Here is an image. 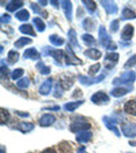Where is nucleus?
I'll list each match as a JSON object with an SVG mask.
<instances>
[{
    "label": "nucleus",
    "mask_w": 136,
    "mask_h": 153,
    "mask_svg": "<svg viewBox=\"0 0 136 153\" xmlns=\"http://www.w3.org/2000/svg\"><path fill=\"white\" fill-rule=\"evenodd\" d=\"M136 74L134 71H126L122 74L120 77L113 80L112 83L115 85H131L135 81Z\"/></svg>",
    "instance_id": "nucleus-1"
},
{
    "label": "nucleus",
    "mask_w": 136,
    "mask_h": 153,
    "mask_svg": "<svg viewBox=\"0 0 136 153\" xmlns=\"http://www.w3.org/2000/svg\"><path fill=\"white\" fill-rule=\"evenodd\" d=\"M76 120H73V123L70 124V130L72 132H76L80 131H85L91 128V124L87 122L86 120H84V118L82 117H76Z\"/></svg>",
    "instance_id": "nucleus-2"
},
{
    "label": "nucleus",
    "mask_w": 136,
    "mask_h": 153,
    "mask_svg": "<svg viewBox=\"0 0 136 153\" xmlns=\"http://www.w3.org/2000/svg\"><path fill=\"white\" fill-rule=\"evenodd\" d=\"M64 59H65V63L67 65H82L83 62L82 60L76 57L75 53H73L72 50L71 46L68 45L65 49V52H64Z\"/></svg>",
    "instance_id": "nucleus-3"
},
{
    "label": "nucleus",
    "mask_w": 136,
    "mask_h": 153,
    "mask_svg": "<svg viewBox=\"0 0 136 153\" xmlns=\"http://www.w3.org/2000/svg\"><path fill=\"white\" fill-rule=\"evenodd\" d=\"M123 134L128 138L136 137V124L132 122H127L122 124L121 126Z\"/></svg>",
    "instance_id": "nucleus-4"
},
{
    "label": "nucleus",
    "mask_w": 136,
    "mask_h": 153,
    "mask_svg": "<svg viewBox=\"0 0 136 153\" xmlns=\"http://www.w3.org/2000/svg\"><path fill=\"white\" fill-rule=\"evenodd\" d=\"M105 78V74H101L98 76L94 77H88L86 76H79V81L84 85H92L93 84L100 83Z\"/></svg>",
    "instance_id": "nucleus-5"
},
{
    "label": "nucleus",
    "mask_w": 136,
    "mask_h": 153,
    "mask_svg": "<svg viewBox=\"0 0 136 153\" xmlns=\"http://www.w3.org/2000/svg\"><path fill=\"white\" fill-rule=\"evenodd\" d=\"M99 39L101 45L107 49L109 45L112 42L111 41V36L107 33L106 29L103 26H100L99 28Z\"/></svg>",
    "instance_id": "nucleus-6"
},
{
    "label": "nucleus",
    "mask_w": 136,
    "mask_h": 153,
    "mask_svg": "<svg viewBox=\"0 0 136 153\" xmlns=\"http://www.w3.org/2000/svg\"><path fill=\"white\" fill-rule=\"evenodd\" d=\"M46 51H44V55H50L52 56L54 60L58 63V65L61 64V61L64 57V53L62 50H55L52 48L46 47Z\"/></svg>",
    "instance_id": "nucleus-7"
},
{
    "label": "nucleus",
    "mask_w": 136,
    "mask_h": 153,
    "mask_svg": "<svg viewBox=\"0 0 136 153\" xmlns=\"http://www.w3.org/2000/svg\"><path fill=\"white\" fill-rule=\"evenodd\" d=\"M91 100L95 105H101L107 104L109 102L110 98L106 93H103V92H97L95 94H93Z\"/></svg>",
    "instance_id": "nucleus-8"
},
{
    "label": "nucleus",
    "mask_w": 136,
    "mask_h": 153,
    "mask_svg": "<svg viewBox=\"0 0 136 153\" xmlns=\"http://www.w3.org/2000/svg\"><path fill=\"white\" fill-rule=\"evenodd\" d=\"M103 124H105V126L107 128V129L113 131L118 137L120 136V132H119V129L117 128L116 122L114 119L105 116V117H103Z\"/></svg>",
    "instance_id": "nucleus-9"
},
{
    "label": "nucleus",
    "mask_w": 136,
    "mask_h": 153,
    "mask_svg": "<svg viewBox=\"0 0 136 153\" xmlns=\"http://www.w3.org/2000/svg\"><path fill=\"white\" fill-rule=\"evenodd\" d=\"M100 3L103 7H104L106 11L110 14H116L118 12V7H117L116 3L114 1L112 0H103L100 1Z\"/></svg>",
    "instance_id": "nucleus-10"
},
{
    "label": "nucleus",
    "mask_w": 136,
    "mask_h": 153,
    "mask_svg": "<svg viewBox=\"0 0 136 153\" xmlns=\"http://www.w3.org/2000/svg\"><path fill=\"white\" fill-rule=\"evenodd\" d=\"M119 60V54L117 53H110L105 56V62H107L105 64V67L110 69L115 65V63Z\"/></svg>",
    "instance_id": "nucleus-11"
},
{
    "label": "nucleus",
    "mask_w": 136,
    "mask_h": 153,
    "mask_svg": "<svg viewBox=\"0 0 136 153\" xmlns=\"http://www.w3.org/2000/svg\"><path fill=\"white\" fill-rule=\"evenodd\" d=\"M61 6L67 19L71 22L72 19V6L70 1L64 0L61 2Z\"/></svg>",
    "instance_id": "nucleus-12"
},
{
    "label": "nucleus",
    "mask_w": 136,
    "mask_h": 153,
    "mask_svg": "<svg viewBox=\"0 0 136 153\" xmlns=\"http://www.w3.org/2000/svg\"><path fill=\"white\" fill-rule=\"evenodd\" d=\"M134 34V27L131 24H127L124 26L121 33V38L124 41L131 40Z\"/></svg>",
    "instance_id": "nucleus-13"
},
{
    "label": "nucleus",
    "mask_w": 136,
    "mask_h": 153,
    "mask_svg": "<svg viewBox=\"0 0 136 153\" xmlns=\"http://www.w3.org/2000/svg\"><path fill=\"white\" fill-rule=\"evenodd\" d=\"M55 120L56 118L54 116L51 114H45L39 120V124L41 127H49L54 123Z\"/></svg>",
    "instance_id": "nucleus-14"
},
{
    "label": "nucleus",
    "mask_w": 136,
    "mask_h": 153,
    "mask_svg": "<svg viewBox=\"0 0 136 153\" xmlns=\"http://www.w3.org/2000/svg\"><path fill=\"white\" fill-rule=\"evenodd\" d=\"M23 57L26 59H31V60H38L40 59L41 55L40 53L37 51L35 48H29L27 50H25L23 53Z\"/></svg>",
    "instance_id": "nucleus-15"
},
{
    "label": "nucleus",
    "mask_w": 136,
    "mask_h": 153,
    "mask_svg": "<svg viewBox=\"0 0 136 153\" xmlns=\"http://www.w3.org/2000/svg\"><path fill=\"white\" fill-rule=\"evenodd\" d=\"M51 88H52V79L48 78L41 85L40 88H39V93L41 95H48L50 93Z\"/></svg>",
    "instance_id": "nucleus-16"
},
{
    "label": "nucleus",
    "mask_w": 136,
    "mask_h": 153,
    "mask_svg": "<svg viewBox=\"0 0 136 153\" xmlns=\"http://www.w3.org/2000/svg\"><path fill=\"white\" fill-rule=\"evenodd\" d=\"M84 54L88 58H91L92 60H99L102 56V53L97 49H89L84 51Z\"/></svg>",
    "instance_id": "nucleus-17"
},
{
    "label": "nucleus",
    "mask_w": 136,
    "mask_h": 153,
    "mask_svg": "<svg viewBox=\"0 0 136 153\" xmlns=\"http://www.w3.org/2000/svg\"><path fill=\"white\" fill-rule=\"evenodd\" d=\"M124 110L126 113L132 116H136V102L135 100H131L127 101L124 105Z\"/></svg>",
    "instance_id": "nucleus-18"
},
{
    "label": "nucleus",
    "mask_w": 136,
    "mask_h": 153,
    "mask_svg": "<svg viewBox=\"0 0 136 153\" xmlns=\"http://www.w3.org/2000/svg\"><path fill=\"white\" fill-rule=\"evenodd\" d=\"M23 2L21 1V0H13L11 2H10L7 5V7L6 9L7 10L10 12H13L16 10L19 9L20 7H21L23 6Z\"/></svg>",
    "instance_id": "nucleus-19"
},
{
    "label": "nucleus",
    "mask_w": 136,
    "mask_h": 153,
    "mask_svg": "<svg viewBox=\"0 0 136 153\" xmlns=\"http://www.w3.org/2000/svg\"><path fill=\"white\" fill-rule=\"evenodd\" d=\"M84 102V100H77V101H73V102L66 103L64 105V108L69 112H73L74 110L78 108L81 105H83Z\"/></svg>",
    "instance_id": "nucleus-20"
},
{
    "label": "nucleus",
    "mask_w": 136,
    "mask_h": 153,
    "mask_svg": "<svg viewBox=\"0 0 136 153\" xmlns=\"http://www.w3.org/2000/svg\"><path fill=\"white\" fill-rule=\"evenodd\" d=\"M92 133L88 131H82L76 135V140L79 143H87L92 138Z\"/></svg>",
    "instance_id": "nucleus-21"
},
{
    "label": "nucleus",
    "mask_w": 136,
    "mask_h": 153,
    "mask_svg": "<svg viewBox=\"0 0 136 153\" xmlns=\"http://www.w3.org/2000/svg\"><path fill=\"white\" fill-rule=\"evenodd\" d=\"M33 128H34V124H32V123L21 122V123H19L18 124V129L23 133H26V132L32 131Z\"/></svg>",
    "instance_id": "nucleus-22"
},
{
    "label": "nucleus",
    "mask_w": 136,
    "mask_h": 153,
    "mask_svg": "<svg viewBox=\"0 0 136 153\" xmlns=\"http://www.w3.org/2000/svg\"><path fill=\"white\" fill-rule=\"evenodd\" d=\"M60 152L61 153H72L73 152V149L71 144L67 142V141H62L59 143L58 145Z\"/></svg>",
    "instance_id": "nucleus-23"
},
{
    "label": "nucleus",
    "mask_w": 136,
    "mask_h": 153,
    "mask_svg": "<svg viewBox=\"0 0 136 153\" xmlns=\"http://www.w3.org/2000/svg\"><path fill=\"white\" fill-rule=\"evenodd\" d=\"M68 36H69V42L71 43V45L75 48H78L80 49V45H79V43L77 42V39H76V32L73 29H70L69 30V33H68Z\"/></svg>",
    "instance_id": "nucleus-24"
},
{
    "label": "nucleus",
    "mask_w": 136,
    "mask_h": 153,
    "mask_svg": "<svg viewBox=\"0 0 136 153\" xmlns=\"http://www.w3.org/2000/svg\"><path fill=\"white\" fill-rule=\"evenodd\" d=\"M19 30L22 33H26V34H29V35L33 36L35 37L36 33H34L33 27L31 26L30 24H23L21 25L19 27Z\"/></svg>",
    "instance_id": "nucleus-25"
},
{
    "label": "nucleus",
    "mask_w": 136,
    "mask_h": 153,
    "mask_svg": "<svg viewBox=\"0 0 136 153\" xmlns=\"http://www.w3.org/2000/svg\"><path fill=\"white\" fill-rule=\"evenodd\" d=\"M74 80L70 76H63L61 79V85L62 88H64L68 90L69 88H71L72 85H73Z\"/></svg>",
    "instance_id": "nucleus-26"
},
{
    "label": "nucleus",
    "mask_w": 136,
    "mask_h": 153,
    "mask_svg": "<svg viewBox=\"0 0 136 153\" xmlns=\"http://www.w3.org/2000/svg\"><path fill=\"white\" fill-rule=\"evenodd\" d=\"M30 7H31V9L33 10V11L34 12L35 14H38L39 15L43 17V18H45V19H46V18L48 17L47 11L43 10L41 9V8L38 4H37V3H35V2H32V3L30 4Z\"/></svg>",
    "instance_id": "nucleus-27"
},
{
    "label": "nucleus",
    "mask_w": 136,
    "mask_h": 153,
    "mask_svg": "<svg viewBox=\"0 0 136 153\" xmlns=\"http://www.w3.org/2000/svg\"><path fill=\"white\" fill-rule=\"evenodd\" d=\"M131 90H127L125 88H115L113 90L111 91L110 94L113 96L114 97H120L126 95V93H128Z\"/></svg>",
    "instance_id": "nucleus-28"
},
{
    "label": "nucleus",
    "mask_w": 136,
    "mask_h": 153,
    "mask_svg": "<svg viewBox=\"0 0 136 153\" xmlns=\"http://www.w3.org/2000/svg\"><path fill=\"white\" fill-rule=\"evenodd\" d=\"M136 18L135 13L128 9V8H125L123 10L122 12V19L123 20H130V19H134Z\"/></svg>",
    "instance_id": "nucleus-29"
},
{
    "label": "nucleus",
    "mask_w": 136,
    "mask_h": 153,
    "mask_svg": "<svg viewBox=\"0 0 136 153\" xmlns=\"http://www.w3.org/2000/svg\"><path fill=\"white\" fill-rule=\"evenodd\" d=\"M50 42L52 45L61 46L64 43V39L57 34H52V35L50 36Z\"/></svg>",
    "instance_id": "nucleus-30"
},
{
    "label": "nucleus",
    "mask_w": 136,
    "mask_h": 153,
    "mask_svg": "<svg viewBox=\"0 0 136 153\" xmlns=\"http://www.w3.org/2000/svg\"><path fill=\"white\" fill-rule=\"evenodd\" d=\"M19 59V53L14 50H10L8 53V56H7V62H9L10 64L14 65L16 63Z\"/></svg>",
    "instance_id": "nucleus-31"
},
{
    "label": "nucleus",
    "mask_w": 136,
    "mask_h": 153,
    "mask_svg": "<svg viewBox=\"0 0 136 153\" xmlns=\"http://www.w3.org/2000/svg\"><path fill=\"white\" fill-rule=\"evenodd\" d=\"M36 68L39 70L41 74H43V75H48V74H50L51 72V69L50 67L46 66L42 62H38V64L36 65Z\"/></svg>",
    "instance_id": "nucleus-32"
},
{
    "label": "nucleus",
    "mask_w": 136,
    "mask_h": 153,
    "mask_svg": "<svg viewBox=\"0 0 136 153\" xmlns=\"http://www.w3.org/2000/svg\"><path fill=\"white\" fill-rule=\"evenodd\" d=\"M32 42V39L30 38H25V37H21L19 39L14 42V46L17 48H22L24 45H27L29 43H31Z\"/></svg>",
    "instance_id": "nucleus-33"
},
{
    "label": "nucleus",
    "mask_w": 136,
    "mask_h": 153,
    "mask_svg": "<svg viewBox=\"0 0 136 153\" xmlns=\"http://www.w3.org/2000/svg\"><path fill=\"white\" fill-rule=\"evenodd\" d=\"M15 17L20 21H27L30 19V14H29L28 10H21L15 14Z\"/></svg>",
    "instance_id": "nucleus-34"
},
{
    "label": "nucleus",
    "mask_w": 136,
    "mask_h": 153,
    "mask_svg": "<svg viewBox=\"0 0 136 153\" xmlns=\"http://www.w3.org/2000/svg\"><path fill=\"white\" fill-rule=\"evenodd\" d=\"M83 26L85 30L92 31L95 29V23L92 19H89V18H87L83 22Z\"/></svg>",
    "instance_id": "nucleus-35"
},
{
    "label": "nucleus",
    "mask_w": 136,
    "mask_h": 153,
    "mask_svg": "<svg viewBox=\"0 0 136 153\" xmlns=\"http://www.w3.org/2000/svg\"><path fill=\"white\" fill-rule=\"evenodd\" d=\"M33 24L36 26L37 30H38L39 32H42V31L45 30V23L43 22V21L41 20V19H39V18H33Z\"/></svg>",
    "instance_id": "nucleus-36"
},
{
    "label": "nucleus",
    "mask_w": 136,
    "mask_h": 153,
    "mask_svg": "<svg viewBox=\"0 0 136 153\" xmlns=\"http://www.w3.org/2000/svg\"><path fill=\"white\" fill-rule=\"evenodd\" d=\"M82 3L85 6L87 10L90 12L91 14H92L93 12L95 10V9H96V4H95V2H93V1H90V0H88V1H82Z\"/></svg>",
    "instance_id": "nucleus-37"
},
{
    "label": "nucleus",
    "mask_w": 136,
    "mask_h": 153,
    "mask_svg": "<svg viewBox=\"0 0 136 153\" xmlns=\"http://www.w3.org/2000/svg\"><path fill=\"white\" fill-rule=\"evenodd\" d=\"M82 39H83L84 42H85L87 45H92L96 42L94 37L91 35V34H88V33H85V34L82 35Z\"/></svg>",
    "instance_id": "nucleus-38"
},
{
    "label": "nucleus",
    "mask_w": 136,
    "mask_h": 153,
    "mask_svg": "<svg viewBox=\"0 0 136 153\" xmlns=\"http://www.w3.org/2000/svg\"><path fill=\"white\" fill-rule=\"evenodd\" d=\"M1 113H0V117H1V124H4L5 123H7V120L10 118V113L7 110L4 109L3 108H2L1 109Z\"/></svg>",
    "instance_id": "nucleus-39"
},
{
    "label": "nucleus",
    "mask_w": 136,
    "mask_h": 153,
    "mask_svg": "<svg viewBox=\"0 0 136 153\" xmlns=\"http://www.w3.org/2000/svg\"><path fill=\"white\" fill-rule=\"evenodd\" d=\"M30 85V80L28 77H24V78L21 79L18 81L17 85L20 88H26Z\"/></svg>",
    "instance_id": "nucleus-40"
},
{
    "label": "nucleus",
    "mask_w": 136,
    "mask_h": 153,
    "mask_svg": "<svg viewBox=\"0 0 136 153\" xmlns=\"http://www.w3.org/2000/svg\"><path fill=\"white\" fill-rule=\"evenodd\" d=\"M24 74V70L22 69H15L11 74L12 80H17L19 77H21Z\"/></svg>",
    "instance_id": "nucleus-41"
},
{
    "label": "nucleus",
    "mask_w": 136,
    "mask_h": 153,
    "mask_svg": "<svg viewBox=\"0 0 136 153\" xmlns=\"http://www.w3.org/2000/svg\"><path fill=\"white\" fill-rule=\"evenodd\" d=\"M136 64V54L130 57V59L125 63L124 65V69H130L131 67H133Z\"/></svg>",
    "instance_id": "nucleus-42"
},
{
    "label": "nucleus",
    "mask_w": 136,
    "mask_h": 153,
    "mask_svg": "<svg viewBox=\"0 0 136 153\" xmlns=\"http://www.w3.org/2000/svg\"><path fill=\"white\" fill-rule=\"evenodd\" d=\"M100 69V63H97V64L93 65L92 66L89 68L88 69V74L90 75V76H94L96 73H97Z\"/></svg>",
    "instance_id": "nucleus-43"
},
{
    "label": "nucleus",
    "mask_w": 136,
    "mask_h": 153,
    "mask_svg": "<svg viewBox=\"0 0 136 153\" xmlns=\"http://www.w3.org/2000/svg\"><path fill=\"white\" fill-rule=\"evenodd\" d=\"M119 28V20H114V21H112L110 24V30L111 31H112L113 33H115L118 31Z\"/></svg>",
    "instance_id": "nucleus-44"
},
{
    "label": "nucleus",
    "mask_w": 136,
    "mask_h": 153,
    "mask_svg": "<svg viewBox=\"0 0 136 153\" xmlns=\"http://www.w3.org/2000/svg\"><path fill=\"white\" fill-rule=\"evenodd\" d=\"M62 93H63V91H62V87H61L60 84H57L56 86H55V91L53 95H54L55 97L60 98L61 97Z\"/></svg>",
    "instance_id": "nucleus-45"
},
{
    "label": "nucleus",
    "mask_w": 136,
    "mask_h": 153,
    "mask_svg": "<svg viewBox=\"0 0 136 153\" xmlns=\"http://www.w3.org/2000/svg\"><path fill=\"white\" fill-rule=\"evenodd\" d=\"M9 74V69L7 66H5L2 64L1 65V68H0V76H1V78H4L6 76H7Z\"/></svg>",
    "instance_id": "nucleus-46"
},
{
    "label": "nucleus",
    "mask_w": 136,
    "mask_h": 153,
    "mask_svg": "<svg viewBox=\"0 0 136 153\" xmlns=\"http://www.w3.org/2000/svg\"><path fill=\"white\" fill-rule=\"evenodd\" d=\"M10 19H11V17L10 16L9 14H2L1 18H0V21L2 23H5V24H7L9 23L10 22Z\"/></svg>",
    "instance_id": "nucleus-47"
},
{
    "label": "nucleus",
    "mask_w": 136,
    "mask_h": 153,
    "mask_svg": "<svg viewBox=\"0 0 136 153\" xmlns=\"http://www.w3.org/2000/svg\"><path fill=\"white\" fill-rule=\"evenodd\" d=\"M117 49V45H115V43H114L113 42H111V44L109 45V46L107 47V50H115Z\"/></svg>",
    "instance_id": "nucleus-48"
},
{
    "label": "nucleus",
    "mask_w": 136,
    "mask_h": 153,
    "mask_svg": "<svg viewBox=\"0 0 136 153\" xmlns=\"http://www.w3.org/2000/svg\"><path fill=\"white\" fill-rule=\"evenodd\" d=\"M41 153H57V152L53 148H46L41 152Z\"/></svg>",
    "instance_id": "nucleus-49"
},
{
    "label": "nucleus",
    "mask_w": 136,
    "mask_h": 153,
    "mask_svg": "<svg viewBox=\"0 0 136 153\" xmlns=\"http://www.w3.org/2000/svg\"><path fill=\"white\" fill-rule=\"evenodd\" d=\"M16 114H18V116H21V117H29V113L27 112H15Z\"/></svg>",
    "instance_id": "nucleus-50"
},
{
    "label": "nucleus",
    "mask_w": 136,
    "mask_h": 153,
    "mask_svg": "<svg viewBox=\"0 0 136 153\" xmlns=\"http://www.w3.org/2000/svg\"><path fill=\"white\" fill-rule=\"evenodd\" d=\"M45 109H47V110H59L60 107H59V106H54V107H52V108H45Z\"/></svg>",
    "instance_id": "nucleus-51"
},
{
    "label": "nucleus",
    "mask_w": 136,
    "mask_h": 153,
    "mask_svg": "<svg viewBox=\"0 0 136 153\" xmlns=\"http://www.w3.org/2000/svg\"><path fill=\"white\" fill-rule=\"evenodd\" d=\"M50 3L52 5H53L55 7H57V8H58V4H59V2H58V1H51L50 2Z\"/></svg>",
    "instance_id": "nucleus-52"
},
{
    "label": "nucleus",
    "mask_w": 136,
    "mask_h": 153,
    "mask_svg": "<svg viewBox=\"0 0 136 153\" xmlns=\"http://www.w3.org/2000/svg\"><path fill=\"white\" fill-rule=\"evenodd\" d=\"M77 153H87L85 152V148H84V147H81V148L78 150V152Z\"/></svg>",
    "instance_id": "nucleus-53"
},
{
    "label": "nucleus",
    "mask_w": 136,
    "mask_h": 153,
    "mask_svg": "<svg viewBox=\"0 0 136 153\" xmlns=\"http://www.w3.org/2000/svg\"><path fill=\"white\" fill-rule=\"evenodd\" d=\"M38 3H40L42 7H44V6L47 4V1H41V0H40V1H38Z\"/></svg>",
    "instance_id": "nucleus-54"
},
{
    "label": "nucleus",
    "mask_w": 136,
    "mask_h": 153,
    "mask_svg": "<svg viewBox=\"0 0 136 153\" xmlns=\"http://www.w3.org/2000/svg\"><path fill=\"white\" fill-rule=\"evenodd\" d=\"M5 151H4V147L3 146H2L1 147V153H4Z\"/></svg>",
    "instance_id": "nucleus-55"
}]
</instances>
